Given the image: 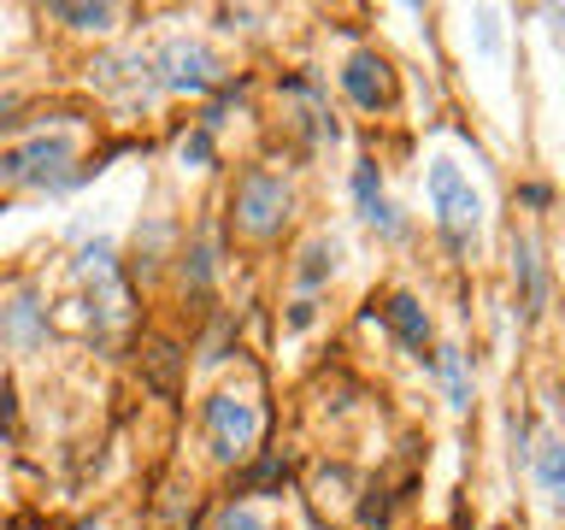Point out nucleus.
<instances>
[{"label":"nucleus","mask_w":565,"mask_h":530,"mask_svg":"<svg viewBox=\"0 0 565 530\" xmlns=\"http://www.w3.org/2000/svg\"><path fill=\"white\" fill-rule=\"evenodd\" d=\"M0 183L7 189H42V194H65L83 183L77 171V130H30L24 141L0 148Z\"/></svg>","instance_id":"obj_1"},{"label":"nucleus","mask_w":565,"mask_h":530,"mask_svg":"<svg viewBox=\"0 0 565 530\" xmlns=\"http://www.w3.org/2000/svg\"><path fill=\"white\" fill-rule=\"evenodd\" d=\"M424 201H430V224L436 236L448 242L454 259L477 254V236H483V194L471 189V177L454 166V159H430L424 171Z\"/></svg>","instance_id":"obj_2"},{"label":"nucleus","mask_w":565,"mask_h":530,"mask_svg":"<svg viewBox=\"0 0 565 530\" xmlns=\"http://www.w3.org/2000/svg\"><path fill=\"white\" fill-rule=\"evenodd\" d=\"M153 77H159V88H171V95H212V88H224V60L212 53V42H201V35H171V42L153 53Z\"/></svg>","instance_id":"obj_3"},{"label":"nucleus","mask_w":565,"mask_h":530,"mask_svg":"<svg viewBox=\"0 0 565 530\" xmlns=\"http://www.w3.org/2000/svg\"><path fill=\"white\" fill-rule=\"evenodd\" d=\"M201 424H206V448L212 459H224V466H236V459L254 454L259 442V406L247 395H230V389H218V395L201 401Z\"/></svg>","instance_id":"obj_4"},{"label":"nucleus","mask_w":565,"mask_h":530,"mask_svg":"<svg viewBox=\"0 0 565 530\" xmlns=\"http://www.w3.org/2000/svg\"><path fill=\"white\" fill-rule=\"evenodd\" d=\"M289 206H295V189L282 183L277 171H242V183H236V201H230V212H236V224L247 230V236H277L282 224H289Z\"/></svg>","instance_id":"obj_5"},{"label":"nucleus","mask_w":565,"mask_h":530,"mask_svg":"<svg viewBox=\"0 0 565 530\" xmlns=\"http://www.w3.org/2000/svg\"><path fill=\"white\" fill-rule=\"evenodd\" d=\"M88 83H95L100 95L124 100V106H153L159 100V77H153L148 53H100V60L88 65Z\"/></svg>","instance_id":"obj_6"},{"label":"nucleus","mask_w":565,"mask_h":530,"mask_svg":"<svg viewBox=\"0 0 565 530\" xmlns=\"http://www.w3.org/2000/svg\"><path fill=\"white\" fill-rule=\"evenodd\" d=\"M348 189H353V206H360V219L377 230L383 242H406V219L395 212V201L383 194V171H377V159H360L348 177Z\"/></svg>","instance_id":"obj_7"},{"label":"nucleus","mask_w":565,"mask_h":530,"mask_svg":"<svg viewBox=\"0 0 565 530\" xmlns=\"http://www.w3.org/2000/svg\"><path fill=\"white\" fill-rule=\"evenodd\" d=\"M342 95L360 106V113H383V106L395 100V71H388V60H377V53H353L342 65Z\"/></svg>","instance_id":"obj_8"},{"label":"nucleus","mask_w":565,"mask_h":530,"mask_svg":"<svg viewBox=\"0 0 565 530\" xmlns=\"http://www.w3.org/2000/svg\"><path fill=\"white\" fill-rule=\"evenodd\" d=\"M0 342H7L12 353H35L47 342V307L35 289H18L7 307H0Z\"/></svg>","instance_id":"obj_9"},{"label":"nucleus","mask_w":565,"mask_h":530,"mask_svg":"<svg viewBox=\"0 0 565 530\" xmlns=\"http://www.w3.org/2000/svg\"><path fill=\"white\" fill-rule=\"evenodd\" d=\"M512 283H519L524 318H542V307H547V259H542V247H536L530 230L512 236Z\"/></svg>","instance_id":"obj_10"},{"label":"nucleus","mask_w":565,"mask_h":530,"mask_svg":"<svg viewBox=\"0 0 565 530\" xmlns=\"http://www.w3.org/2000/svg\"><path fill=\"white\" fill-rule=\"evenodd\" d=\"M524 466H530V477H536L542 501L559 507V489H565V442L554 431H542L536 448H524Z\"/></svg>","instance_id":"obj_11"},{"label":"nucleus","mask_w":565,"mask_h":530,"mask_svg":"<svg viewBox=\"0 0 565 530\" xmlns=\"http://www.w3.org/2000/svg\"><path fill=\"white\" fill-rule=\"evenodd\" d=\"M383 325L395 330V342L406 348V353H418L424 360V348H430V312H424V300L418 295H395L383 307Z\"/></svg>","instance_id":"obj_12"},{"label":"nucleus","mask_w":565,"mask_h":530,"mask_svg":"<svg viewBox=\"0 0 565 530\" xmlns=\"http://www.w3.org/2000/svg\"><path fill=\"white\" fill-rule=\"evenodd\" d=\"M212 283H218V230L201 224V230H194V242L183 247V289L206 295Z\"/></svg>","instance_id":"obj_13"},{"label":"nucleus","mask_w":565,"mask_h":530,"mask_svg":"<svg viewBox=\"0 0 565 530\" xmlns=\"http://www.w3.org/2000/svg\"><path fill=\"white\" fill-rule=\"evenodd\" d=\"M335 272H342V242H335V236H312L307 247H300V265H295L300 289H324Z\"/></svg>","instance_id":"obj_14"},{"label":"nucleus","mask_w":565,"mask_h":530,"mask_svg":"<svg viewBox=\"0 0 565 530\" xmlns=\"http://www.w3.org/2000/svg\"><path fill=\"white\" fill-rule=\"evenodd\" d=\"M430 365H436V378H441V395H448L454 413H466L471 406V371H466V353L459 348H436L430 353Z\"/></svg>","instance_id":"obj_15"},{"label":"nucleus","mask_w":565,"mask_h":530,"mask_svg":"<svg viewBox=\"0 0 565 530\" xmlns=\"http://www.w3.org/2000/svg\"><path fill=\"white\" fill-rule=\"evenodd\" d=\"M47 18H60V24H71V30H113L118 24V7H65V0H60V7H47Z\"/></svg>","instance_id":"obj_16"},{"label":"nucleus","mask_w":565,"mask_h":530,"mask_svg":"<svg viewBox=\"0 0 565 530\" xmlns=\"http://www.w3.org/2000/svg\"><path fill=\"white\" fill-rule=\"evenodd\" d=\"M212 530H271V524H265V512H259V507L230 501V507L218 512V524H212Z\"/></svg>","instance_id":"obj_17"},{"label":"nucleus","mask_w":565,"mask_h":530,"mask_svg":"<svg viewBox=\"0 0 565 530\" xmlns=\"http://www.w3.org/2000/svg\"><path fill=\"white\" fill-rule=\"evenodd\" d=\"M177 159H183V166H212V130H201V124H194V130L177 141Z\"/></svg>","instance_id":"obj_18"},{"label":"nucleus","mask_w":565,"mask_h":530,"mask_svg":"<svg viewBox=\"0 0 565 530\" xmlns=\"http://www.w3.org/2000/svg\"><path fill=\"white\" fill-rule=\"evenodd\" d=\"M148 378H153L159 389L177 383V348H171V342H159V348L148 353Z\"/></svg>","instance_id":"obj_19"},{"label":"nucleus","mask_w":565,"mask_h":530,"mask_svg":"<svg viewBox=\"0 0 565 530\" xmlns=\"http://www.w3.org/2000/svg\"><path fill=\"white\" fill-rule=\"evenodd\" d=\"M282 477H289V466H282V459H259V466L242 477V489H265V484H282Z\"/></svg>","instance_id":"obj_20"},{"label":"nucleus","mask_w":565,"mask_h":530,"mask_svg":"<svg viewBox=\"0 0 565 530\" xmlns=\"http://www.w3.org/2000/svg\"><path fill=\"white\" fill-rule=\"evenodd\" d=\"M18 113H24V100H18V95H0V130H7Z\"/></svg>","instance_id":"obj_21"},{"label":"nucleus","mask_w":565,"mask_h":530,"mask_svg":"<svg viewBox=\"0 0 565 530\" xmlns=\"http://www.w3.org/2000/svg\"><path fill=\"white\" fill-rule=\"evenodd\" d=\"M289 325H295V330H307V325H312V300H295V312H289Z\"/></svg>","instance_id":"obj_22"},{"label":"nucleus","mask_w":565,"mask_h":530,"mask_svg":"<svg viewBox=\"0 0 565 530\" xmlns=\"http://www.w3.org/2000/svg\"><path fill=\"white\" fill-rule=\"evenodd\" d=\"M12 418V395H0V424H7Z\"/></svg>","instance_id":"obj_23"}]
</instances>
